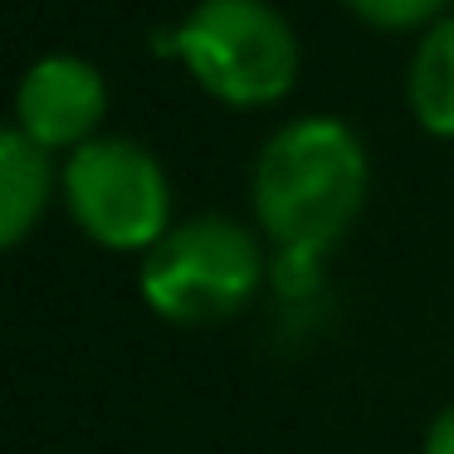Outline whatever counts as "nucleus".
<instances>
[{
	"label": "nucleus",
	"instance_id": "obj_9",
	"mask_svg": "<svg viewBox=\"0 0 454 454\" xmlns=\"http://www.w3.org/2000/svg\"><path fill=\"white\" fill-rule=\"evenodd\" d=\"M420 454H454V405H444V411L425 425Z\"/></svg>",
	"mask_w": 454,
	"mask_h": 454
},
{
	"label": "nucleus",
	"instance_id": "obj_4",
	"mask_svg": "<svg viewBox=\"0 0 454 454\" xmlns=\"http://www.w3.org/2000/svg\"><path fill=\"white\" fill-rule=\"evenodd\" d=\"M59 196L74 225L113 254L142 259L176 225L167 167L157 161V152L122 132H98L59 161Z\"/></svg>",
	"mask_w": 454,
	"mask_h": 454
},
{
	"label": "nucleus",
	"instance_id": "obj_3",
	"mask_svg": "<svg viewBox=\"0 0 454 454\" xmlns=\"http://www.w3.org/2000/svg\"><path fill=\"white\" fill-rule=\"evenodd\" d=\"M264 235L230 215L176 220L137 259V294L161 323L215 327L245 313L269 284Z\"/></svg>",
	"mask_w": 454,
	"mask_h": 454
},
{
	"label": "nucleus",
	"instance_id": "obj_2",
	"mask_svg": "<svg viewBox=\"0 0 454 454\" xmlns=\"http://www.w3.org/2000/svg\"><path fill=\"white\" fill-rule=\"evenodd\" d=\"M206 98L235 113H259L298 89L303 50L288 15L269 0H196L161 40Z\"/></svg>",
	"mask_w": 454,
	"mask_h": 454
},
{
	"label": "nucleus",
	"instance_id": "obj_6",
	"mask_svg": "<svg viewBox=\"0 0 454 454\" xmlns=\"http://www.w3.org/2000/svg\"><path fill=\"white\" fill-rule=\"evenodd\" d=\"M54 191H59V171L50 152L15 128L0 132V245L20 249L40 230Z\"/></svg>",
	"mask_w": 454,
	"mask_h": 454
},
{
	"label": "nucleus",
	"instance_id": "obj_8",
	"mask_svg": "<svg viewBox=\"0 0 454 454\" xmlns=\"http://www.w3.org/2000/svg\"><path fill=\"white\" fill-rule=\"evenodd\" d=\"M347 11L362 25L386 35H411V30H430L440 15H450V0H342Z\"/></svg>",
	"mask_w": 454,
	"mask_h": 454
},
{
	"label": "nucleus",
	"instance_id": "obj_5",
	"mask_svg": "<svg viewBox=\"0 0 454 454\" xmlns=\"http://www.w3.org/2000/svg\"><path fill=\"white\" fill-rule=\"evenodd\" d=\"M103 118H108V79L83 54H40L15 83L11 128L50 157H69L93 142Z\"/></svg>",
	"mask_w": 454,
	"mask_h": 454
},
{
	"label": "nucleus",
	"instance_id": "obj_1",
	"mask_svg": "<svg viewBox=\"0 0 454 454\" xmlns=\"http://www.w3.org/2000/svg\"><path fill=\"white\" fill-rule=\"evenodd\" d=\"M372 186L366 147L342 118L308 113L269 132L249 171V206L274 254L323 259L356 225Z\"/></svg>",
	"mask_w": 454,
	"mask_h": 454
},
{
	"label": "nucleus",
	"instance_id": "obj_7",
	"mask_svg": "<svg viewBox=\"0 0 454 454\" xmlns=\"http://www.w3.org/2000/svg\"><path fill=\"white\" fill-rule=\"evenodd\" d=\"M405 108L425 137L454 142V11L420 30L405 69Z\"/></svg>",
	"mask_w": 454,
	"mask_h": 454
}]
</instances>
